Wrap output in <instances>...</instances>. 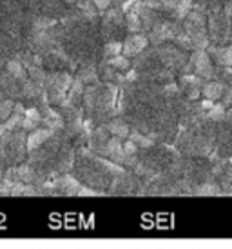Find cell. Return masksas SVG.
Wrapping results in <instances>:
<instances>
[{"mask_svg":"<svg viewBox=\"0 0 232 249\" xmlns=\"http://www.w3.org/2000/svg\"><path fill=\"white\" fill-rule=\"evenodd\" d=\"M185 70L192 71V75L199 76L201 80H211V78L218 75V71H216L214 64H212L211 55L207 51H203V49H196L192 53L187 66H185Z\"/></svg>","mask_w":232,"mask_h":249,"instance_id":"1","label":"cell"},{"mask_svg":"<svg viewBox=\"0 0 232 249\" xmlns=\"http://www.w3.org/2000/svg\"><path fill=\"white\" fill-rule=\"evenodd\" d=\"M203 80L196 75H183L180 78V91L185 95L189 102H194L196 98L201 95V88H203Z\"/></svg>","mask_w":232,"mask_h":249,"instance_id":"2","label":"cell"},{"mask_svg":"<svg viewBox=\"0 0 232 249\" xmlns=\"http://www.w3.org/2000/svg\"><path fill=\"white\" fill-rule=\"evenodd\" d=\"M207 53L211 55V58L218 64L221 70H231L232 68V44H225V46H209Z\"/></svg>","mask_w":232,"mask_h":249,"instance_id":"3","label":"cell"},{"mask_svg":"<svg viewBox=\"0 0 232 249\" xmlns=\"http://www.w3.org/2000/svg\"><path fill=\"white\" fill-rule=\"evenodd\" d=\"M147 44H149V38L145 35H142V33H133V35L127 36L125 42H123L122 55L129 56V58L131 56L142 55L145 51V48H147Z\"/></svg>","mask_w":232,"mask_h":249,"instance_id":"4","label":"cell"},{"mask_svg":"<svg viewBox=\"0 0 232 249\" xmlns=\"http://www.w3.org/2000/svg\"><path fill=\"white\" fill-rule=\"evenodd\" d=\"M55 135V131H51L48 127H38V129H34V131L29 133L28 140H26V144H28V151L29 153H34L38 151L42 145H46V142H49V139Z\"/></svg>","mask_w":232,"mask_h":249,"instance_id":"5","label":"cell"},{"mask_svg":"<svg viewBox=\"0 0 232 249\" xmlns=\"http://www.w3.org/2000/svg\"><path fill=\"white\" fill-rule=\"evenodd\" d=\"M227 91V84H223L221 80H207L201 88V97L212 102H221V98Z\"/></svg>","mask_w":232,"mask_h":249,"instance_id":"6","label":"cell"},{"mask_svg":"<svg viewBox=\"0 0 232 249\" xmlns=\"http://www.w3.org/2000/svg\"><path fill=\"white\" fill-rule=\"evenodd\" d=\"M107 129H109V133L113 137H116V139H125V137L131 135L129 124L123 122L122 118H113L109 124H107Z\"/></svg>","mask_w":232,"mask_h":249,"instance_id":"7","label":"cell"},{"mask_svg":"<svg viewBox=\"0 0 232 249\" xmlns=\"http://www.w3.org/2000/svg\"><path fill=\"white\" fill-rule=\"evenodd\" d=\"M44 120L42 118V113L38 109H28L26 111V117H24V124H22V127L26 129V131H34V129H38V125H40V122Z\"/></svg>","mask_w":232,"mask_h":249,"instance_id":"8","label":"cell"},{"mask_svg":"<svg viewBox=\"0 0 232 249\" xmlns=\"http://www.w3.org/2000/svg\"><path fill=\"white\" fill-rule=\"evenodd\" d=\"M207 120H211V122H216V124H219V122H225L227 117H229V111H227V107L221 102H216L214 104V107H212L207 115Z\"/></svg>","mask_w":232,"mask_h":249,"instance_id":"9","label":"cell"},{"mask_svg":"<svg viewBox=\"0 0 232 249\" xmlns=\"http://www.w3.org/2000/svg\"><path fill=\"white\" fill-rule=\"evenodd\" d=\"M123 51V44L118 40H113V42H105V46H103V58L109 62L111 58H115V56L122 55Z\"/></svg>","mask_w":232,"mask_h":249,"instance_id":"10","label":"cell"},{"mask_svg":"<svg viewBox=\"0 0 232 249\" xmlns=\"http://www.w3.org/2000/svg\"><path fill=\"white\" fill-rule=\"evenodd\" d=\"M109 64L116 71H129L131 70V60H129V56H125V55H118V56H115V58H111Z\"/></svg>","mask_w":232,"mask_h":249,"instance_id":"11","label":"cell"},{"mask_svg":"<svg viewBox=\"0 0 232 249\" xmlns=\"http://www.w3.org/2000/svg\"><path fill=\"white\" fill-rule=\"evenodd\" d=\"M6 71L9 75L13 76H18V78H26V70H24V66H22L18 60H9L6 66Z\"/></svg>","mask_w":232,"mask_h":249,"instance_id":"12","label":"cell"},{"mask_svg":"<svg viewBox=\"0 0 232 249\" xmlns=\"http://www.w3.org/2000/svg\"><path fill=\"white\" fill-rule=\"evenodd\" d=\"M17 106L13 104V100H7V98H4L2 102H0V120H9V117L13 115V111Z\"/></svg>","mask_w":232,"mask_h":249,"instance_id":"13","label":"cell"},{"mask_svg":"<svg viewBox=\"0 0 232 249\" xmlns=\"http://www.w3.org/2000/svg\"><path fill=\"white\" fill-rule=\"evenodd\" d=\"M93 2H95L98 13H105V11L109 9L111 4H113V0H93Z\"/></svg>","mask_w":232,"mask_h":249,"instance_id":"14","label":"cell"},{"mask_svg":"<svg viewBox=\"0 0 232 249\" xmlns=\"http://www.w3.org/2000/svg\"><path fill=\"white\" fill-rule=\"evenodd\" d=\"M6 131H7V129H6V125H2V124H0V140H2V137H4V135H6Z\"/></svg>","mask_w":232,"mask_h":249,"instance_id":"15","label":"cell"},{"mask_svg":"<svg viewBox=\"0 0 232 249\" xmlns=\"http://www.w3.org/2000/svg\"><path fill=\"white\" fill-rule=\"evenodd\" d=\"M167 2H180V0H167Z\"/></svg>","mask_w":232,"mask_h":249,"instance_id":"16","label":"cell"},{"mask_svg":"<svg viewBox=\"0 0 232 249\" xmlns=\"http://www.w3.org/2000/svg\"><path fill=\"white\" fill-rule=\"evenodd\" d=\"M66 2H76V0H66Z\"/></svg>","mask_w":232,"mask_h":249,"instance_id":"17","label":"cell"},{"mask_svg":"<svg viewBox=\"0 0 232 249\" xmlns=\"http://www.w3.org/2000/svg\"><path fill=\"white\" fill-rule=\"evenodd\" d=\"M231 71H232V68H231Z\"/></svg>","mask_w":232,"mask_h":249,"instance_id":"18","label":"cell"}]
</instances>
